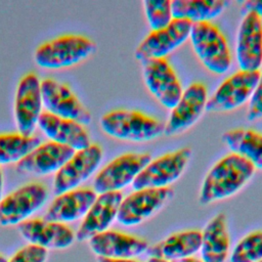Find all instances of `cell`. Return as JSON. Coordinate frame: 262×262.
<instances>
[{"label": "cell", "instance_id": "obj_1", "mask_svg": "<svg viewBox=\"0 0 262 262\" xmlns=\"http://www.w3.org/2000/svg\"><path fill=\"white\" fill-rule=\"evenodd\" d=\"M254 166L236 154H228L217 161L206 174L201 185L199 202L210 205L238 192L253 177Z\"/></svg>", "mask_w": 262, "mask_h": 262}, {"label": "cell", "instance_id": "obj_2", "mask_svg": "<svg viewBox=\"0 0 262 262\" xmlns=\"http://www.w3.org/2000/svg\"><path fill=\"white\" fill-rule=\"evenodd\" d=\"M101 130L108 136L133 142L150 141L164 134L163 124L158 119L134 110H114L99 121Z\"/></svg>", "mask_w": 262, "mask_h": 262}, {"label": "cell", "instance_id": "obj_3", "mask_svg": "<svg viewBox=\"0 0 262 262\" xmlns=\"http://www.w3.org/2000/svg\"><path fill=\"white\" fill-rule=\"evenodd\" d=\"M96 44L90 38L67 34L39 45L34 53L35 62L43 69L59 70L80 63L91 56Z\"/></svg>", "mask_w": 262, "mask_h": 262}, {"label": "cell", "instance_id": "obj_4", "mask_svg": "<svg viewBox=\"0 0 262 262\" xmlns=\"http://www.w3.org/2000/svg\"><path fill=\"white\" fill-rule=\"evenodd\" d=\"M189 40L192 49L213 74H224L231 67V52L222 31L212 21L192 24Z\"/></svg>", "mask_w": 262, "mask_h": 262}, {"label": "cell", "instance_id": "obj_5", "mask_svg": "<svg viewBox=\"0 0 262 262\" xmlns=\"http://www.w3.org/2000/svg\"><path fill=\"white\" fill-rule=\"evenodd\" d=\"M150 161L147 152H126L115 158L95 175L93 190L97 194L121 191L133 183Z\"/></svg>", "mask_w": 262, "mask_h": 262}, {"label": "cell", "instance_id": "obj_6", "mask_svg": "<svg viewBox=\"0 0 262 262\" xmlns=\"http://www.w3.org/2000/svg\"><path fill=\"white\" fill-rule=\"evenodd\" d=\"M191 156L189 147H182L151 160L131 184L133 189L169 187L183 174Z\"/></svg>", "mask_w": 262, "mask_h": 262}, {"label": "cell", "instance_id": "obj_7", "mask_svg": "<svg viewBox=\"0 0 262 262\" xmlns=\"http://www.w3.org/2000/svg\"><path fill=\"white\" fill-rule=\"evenodd\" d=\"M174 195L170 187L137 189L123 198L117 221L124 226H135L146 221L169 203Z\"/></svg>", "mask_w": 262, "mask_h": 262}, {"label": "cell", "instance_id": "obj_8", "mask_svg": "<svg viewBox=\"0 0 262 262\" xmlns=\"http://www.w3.org/2000/svg\"><path fill=\"white\" fill-rule=\"evenodd\" d=\"M48 199L47 187L39 182L25 184L0 202V225H19L41 209Z\"/></svg>", "mask_w": 262, "mask_h": 262}, {"label": "cell", "instance_id": "obj_9", "mask_svg": "<svg viewBox=\"0 0 262 262\" xmlns=\"http://www.w3.org/2000/svg\"><path fill=\"white\" fill-rule=\"evenodd\" d=\"M260 77V71H237L226 78L208 98L206 111L224 113L233 111L247 102Z\"/></svg>", "mask_w": 262, "mask_h": 262}, {"label": "cell", "instance_id": "obj_10", "mask_svg": "<svg viewBox=\"0 0 262 262\" xmlns=\"http://www.w3.org/2000/svg\"><path fill=\"white\" fill-rule=\"evenodd\" d=\"M142 77L150 94L166 108L172 110L183 93L176 72L167 58L142 62Z\"/></svg>", "mask_w": 262, "mask_h": 262}, {"label": "cell", "instance_id": "obj_11", "mask_svg": "<svg viewBox=\"0 0 262 262\" xmlns=\"http://www.w3.org/2000/svg\"><path fill=\"white\" fill-rule=\"evenodd\" d=\"M43 106L46 112L66 120L87 125L91 122L90 112L83 105L69 85L51 78L41 81Z\"/></svg>", "mask_w": 262, "mask_h": 262}, {"label": "cell", "instance_id": "obj_12", "mask_svg": "<svg viewBox=\"0 0 262 262\" xmlns=\"http://www.w3.org/2000/svg\"><path fill=\"white\" fill-rule=\"evenodd\" d=\"M208 102V90L204 83L190 84L179 98L176 105L171 110L164 127V134L175 136L192 127L203 113Z\"/></svg>", "mask_w": 262, "mask_h": 262}, {"label": "cell", "instance_id": "obj_13", "mask_svg": "<svg viewBox=\"0 0 262 262\" xmlns=\"http://www.w3.org/2000/svg\"><path fill=\"white\" fill-rule=\"evenodd\" d=\"M41 81L34 73L21 77L14 97V119L18 133L31 136L42 114Z\"/></svg>", "mask_w": 262, "mask_h": 262}, {"label": "cell", "instance_id": "obj_14", "mask_svg": "<svg viewBox=\"0 0 262 262\" xmlns=\"http://www.w3.org/2000/svg\"><path fill=\"white\" fill-rule=\"evenodd\" d=\"M102 157L101 147L93 143L84 149L75 151L74 156L55 173L53 180L55 195L79 188L97 170Z\"/></svg>", "mask_w": 262, "mask_h": 262}, {"label": "cell", "instance_id": "obj_15", "mask_svg": "<svg viewBox=\"0 0 262 262\" xmlns=\"http://www.w3.org/2000/svg\"><path fill=\"white\" fill-rule=\"evenodd\" d=\"M192 24L186 19L173 18L168 27L151 31L137 46L135 58L141 62L148 59L166 58L168 54L189 39Z\"/></svg>", "mask_w": 262, "mask_h": 262}, {"label": "cell", "instance_id": "obj_16", "mask_svg": "<svg viewBox=\"0 0 262 262\" xmlns=\"http://www.w3.org/2000/svg\"><path fill=\"white\" fill-rule=\"evenodd\" d=\"M18 232L29 245L45 250H64L73 245L76 234L64 223L47 219H28L18 225Z\"/></svg>", "mask_w": 262, "mask_h": 262}, {"label": "cell", "instance_id": "obj_17", "mask_svg": "<svg viewBox=\"0 0 262 262\" xmlns=\"http://www.w3.org/2000/svg\"><path fill=\"white\" fill-rule=\"evenodd\" d=\"M88 243L97 258L107 259H136L149 248L147 241L142 237L112 229L94 235Z\"/></svg>", "mask_w": 262, "mask_h": 262}, {"label": "cell", "instance_id": "obj_18", "mask_svg": "<svg viewBox=\"0 0 262 262\" xmlns=\"http://www.w3.org/2000/svg\"><path fill=\"white\" fill-rule=\"evenodd\" d=\"M236 61L241 71H259L262 66V18L245 13L237 30Z\"/></svg>", "mask_w": 262, "mask_h": 262}, {"label": "cell", "instance_id": "obj_19", "mask_svg": "<svg viewBox=\"0 0 262 262\" xmlns=\"http://www.w3.org/2000/svg\"><path fill=\"white\" fill-rule=\"evenodd\" d=\"M123 200L121 191L105 192L97 194L96 200L77 230L76 239L79 242L89 241L96 234L108 230L110 226L117 220L119 208Z\"/></svg>", "mask_w": 262, "mask_h": 262}, {"label": "cell", "instance_id": "obj_20", "mask_svg": "<svg viewBox=\"0 0 262 262\" xmlns=\"http://www.w3.org/2000/svg\"><path fill=\"white\" fill-rule=\"evenodd\" d=\"M74 154V149L49 140L40 143L16 163V170L19 173L38 176L56 173Z\"/></svg>", "mask_w": 262, "mask_h": 262}, {"label": "cell", "instance_id": "obj_21", "mask_svg": "<svg viewBox=\"0 0 262 262\" xmlns=\"http://www.w3.org/2000/svg\"><path fill=\"white\" fill-rule=\"evenodd\" d=\"M97 198L92 188L79 187L57 194L49 205L45 219L70 223L83 218Z\"/></svg>", "mask_w": 262, "mask_h": 262}, {"label": "cell", "instance_id": "obj_22", "mask_svg": "<svg viewBox=\"0 0 262 262\" xmlns=\"http://www.w3.org/2000/svg\"><path fill=\"white\" fill-rule=\"evenodd\" d=\"M38 127L50 141L68 146L75 151L91 144L89 134L82 124L55 117L47 112L41 114Z\"/></svg>", "mask_w": 262, "mask_h": 262}, {"label": "cell", "instance_id": "obj_23", "mask_svg": "<svg viewBox=\"0 0 262 262\" xmlns=\"http://www.w3.org/2000/svg\"><path fill=\"white\" fill-rule=\"evenodd\" d=\"M202 232L198 229H186L174 232L164 239L149 246V257L161 258L170 262L182 261L194 257L200 252Z\"/></svg>", "mask_w": 262, "mask_h": 262}, {"label": "cell", "instance_id": "obj_24", "mask_svg": "<svg viewBox=\"0 0 262 262\" xmlns=\"http://www.w3.org/2000/svg\"><path fill=\"white\" fill-rule=\"evenodd\" d=\"M201 232V260L203 262H226L230 254V235L226 216L223 213L215 215Z\"/></svg>", "mask_w": 262, "mask_h": 262}, {"label": "cell", "instance_id": "obj_25", "mask_svg": "<svg viewBox=\"0 0 262 262\" xmlns=\"http://www.w3.org/2000/svg\"><path fill=\"white\" fill-rule=\"evenodd\" d=\"M222 140L231 152L246 159L255 169L262 170V133L248 128H235L226 131Z\"/></svg>", "mask_w": 262, "mask_h": 262}, {"label": "cell", "instance_id": "obj_26", "mask_svg": "<svg viewBox=\"0 0 262 262\" xmlns=\"http://www.w3.org/2000/svg\"><path fill=\"white\" fill-rule=\"evenodd\" d=\"M228 4L229 2L224 0H172L171 9L173 18L196 24L216 18Z\"/></svg>", "mask_w": 262, "mask_h": 262}, {"label": "cell", "instance_id": "obj_27", "mask_svg": "<svg viewBox=\"0 0 262 262\" xmlns=\"http://www.w3.org/2000/svg\"><path fill=\"white\" fill-rule=\"evenodd\" d=\"M41 143L38 136H26L18 132L0 134V166L18 163Z\"/></svg>", "mask_w": 262, "mask_h": 262}, {"label": "cell", "instance_id": "obj_28", "mask_svg": "<svg viewBox=\"0 0 262 262\" xmlns=\"http://www.w3.org/2000/svg\"><path fill=\"white\" fill-rule=\"evenodd\" d=\"M262 260V230L244 235L230 251L229 262H259Z\"/></svg>", "mask_w": 262, "mask_h": 262}, {"label": "cell", "instance_id": "obj_29", "mask_svg": "<svg viewBox=\"0 0 262 262\" xmlns=\"http://www.w3.org/2000/svg\"><path fill=\"white\" fill-rule=\"evenodd\" d=\"M142 4L151 31L165 29L173 20L170 0H145Z\"/></svg>", "mask_w": 262, "mask_h": 262}, {"label": "cell", "instance_id": "obj_30", "mask_svg": "<svg viewBox=\"0 0 262 262\" xmlns=\"http://www.w3.org/2000/svg\"><path fill=\"white\" fill-rule=\"evenodd\" d=\"M47 258V250L28 244L15 252L8 262H46Z\"/></svg>", "mask_w": 262, "mask_h": 262}, {"label": "cell", "instance_id": "obj_31", "mask_svg": "<svg viewBox=\"0 0 262 262\" xmlns=\"http://www.w3.org/2000/svg\"><path fill=\"white\" fill-rule=\"evenodd\" d=\"M247 118L249 121L262 119V72H260L259 81L249 99Z\"/></svg>", "mask_w": 262, "mask_h": 262}, {"label": "cell", "instance_id": "obj_32", "mask_svg": "<svg viewBox=\"0 0 262 262\" xmlns=\"http://www.w3.org/2000/svg\"><path fill=\"white\" fill-rule=\"evenodd\" d=\"M244 12H254L262 17V0H248L243 3Z\"/></svg>", "mask_w": 262, "mask_h": 262}, {"label": "cell", "instance_id": "obj_33", "mask_svg": "<svg viewBox=\"0 0 262 262\" xmlns=\"http://www.w3.org/2000/svg\"><path fill=\"white\" fill-rule=\"evenodd\" d=\"M97 262H140L137 259H107V258H97Z\"/></svg>", "mask_w": 262, "mask_h": 262}, {"label": "cell", "instance_id": "obj_34", "mask_svg": "<svg viewBox=\"0 0 262 262\" xmlns=\"http://www.w3.org/2000/svg\"><path fill=\"white\" fill-rule=\"evenodd\" d=\"M2 190H3V174H2V170L0 168V202L2 200Z\"/></svg>", "mask_w": 262, "mask_h": 262}, {"label": "cell", "instance_id": "obj_35", "mask_svg": "<svg viewBox=\"0 0 262 262\" xmlns=\"http://www.w3.org/2000/svg\"><path fill=\"white\" fill-rule=\"evenodd\" d=\"M146 262H170V261H167V260H164V259H161V258H156V257H149L147 259Z\"/></svg>", "mask_w": 262, "mask_h": 262}, {"label": "cell", "instance_id": "obj_36", "mask_svg": "<svg viewBox=\"0 0 262 262\" xmlns=\"http://www.w3.org/2000/svg\"><path fill=\"white\" fill-rule=\"evenodd\" d=\"M180 262H203L201 259H198L195 257H191V258H187V259H184Z\"/></svg>", "mask_w": 262, "mask_h": 262}, {"label": "cell", "instance_id": "obj_37", "mask_svg": "<svg viewBox=\"0 0 262 262\" xmlns=\"http://www.w3.org/2000/svg\"><path fill=\"white\" fill-rule=\"evenodd\" d=\"M0 262H8V260L2 254H0Z\"/></svg>", "mask_w": 262, "mask_h": 262}, {"label": "cell", "instance_id": "obj_38", "mask_svg": "<svg viewBox=\"0 0 262 262\" xmlns=\"http://www.w3.org/2000/svg\"><path fill=\"white\" fill-rule=\"evenodd\" d=\"M259 262H262V260H261V261H259Z\"/></svg>", "mask_w": 262, "mask_h": 262}]
</instances>
